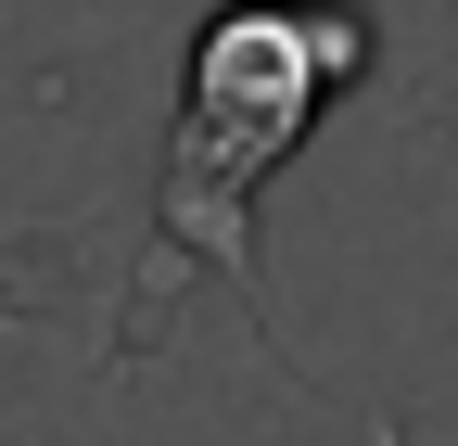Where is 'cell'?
<instances>
[{
    "instance_id": "cell-1",
    "label": "cell",
    "mask_w": 458,
    "mask_h": 446,
    "mask_svg": "<svg viewBox=\"0 0 458 446\" xmlns=\"http://www.w3.org/2000/svg\"><path fill=\"white\" fill-rule=\"evenodd\" d=\"M382 64L369 0H216L191 26L179 102H165V166H153V243L114 294V370L153 357V331L179 319L191 281L242 294V319L267 331V268H255V204L267 179L318 141V116Z\"/></svg>"
},
{
    "instance_id": "cell-2",
    "label": "cell",
    "mask_w": 458,
    "mask_h": 446,
    "mask_svg": "<svg viewBox=\"0 0 458 446\" xmlns=\"http://www.w3.org/2000/svg\"><path fill=\"white\" fill-rule=\"evenodd\" d=\"M13 255V243H0ZM0 319H38V281H13V268H0Z\"/></svg>"
}]
</instances>
